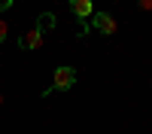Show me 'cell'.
Instances as JSON below:
<instances>
[{"mask_svg": "<svg viewBox=\"0 0 152 134\" xmlns=\"http://www.w3.org/2000/svg\"><path fill=\"white\" fill-rule=\"evenodd\" d=\"M73 82H76V70H73L70 64L55 67V79H52V89H55V92H67V89H73Z\"/></svg>", "mask_w": 152, "mask_h": 134, "instance_id": "obj_1", "label": "cell"}, {"mask_svg": "<svg viewBox=\"0 0 152 134\" xmlns=\"http://www.w3.org/2000/svg\"><path fill=\"white\" fill-rule=\"evenodd\" d=\"M91 31H97V34H107V37H113L119 31V21L110 15V12H94L91 15Z\"/></svg>", "mask_w": 152, "mask_h": 134, "instance_id": "obj_2", "label": "cell"}, {"mask_svg": "<svg viewBox=\"0 0 152 134\" xmlns=\"http://www.w3.org/2000/svg\"><path fill=\"white\" fill-rule=\"evenodd\" d=\"M70 12L76 21H82V34H85V21L94 15V3L91 0H70Z\"/></svg>", "mask_w": 152, "mask_h": 134, "instance_id": "obj_3", "label": "cell"}, {"mask_svg": "<svg viewBox=\"0 0 152 134\" xmlns=\"http://www.w3.org/2000/svg\"><path fill=\"white\" fill-rule=\"evenodd\" d=\"M40 46H43V34L37 31V28H31L28 34H21V40H18L21 52H34V49H40Z\"/></svg>", "mask_w": 152, "mask_h": 134, "instance_id": "obj_4", "label": "cell"}, {"mask_svg": "<svg viewBox=\"0 0 152 134\" xmlns=\"http://www.w3.org/2000/svg\"><path fill=\"white\" fill-rule=\"evenodd\" d=\"M34 28L46 37V31H52V28H55V15H52V12H40V15H37V24H34Z\"/></svg>", "mask_w": 152, "mask_h": 134, "instance_id": "obj_5", "label": "cell"}, {"mask_svg": "<svg viewBox=\"0 0 152 134\" xmlns=\"http://www.w3.org/2000/svg\"><path fill=\"white\" fill-rule=\"evenodd\" d=\"M6 37H9V24H6L3 18H0V43H3V40H6Z\"/></svg>", "mask_w": 152, "mask_h": 134, "instance_id": "obj_6", "label": "cell"}, {"mask_svg": "<svg viewBox=\"0 0 152 134\" xmlns=\"http://www.w3.org/2000/svg\"><path fill=\"white\" fill-rule=\"evenodd\" d=\"M140 9H146V12H152V0H140Z\"/></svg>", "mask_w": 152, "mask_h": 134, "instance_id": "obj_7", "label": "cell"}, {"mask_svg": "<svg viewBox=\"0 0 152 134\" xmlns=\"http://www.w3.org/2000/svg\"><path fill=\"white\" fill-rule=\"evenodd\" d=\"M9 6H12V0H0V12H6Z\"/></svg>", "mask_w": 152, "mask_h": 134, "instance_id": "obj_8", "label": "cell"}]
</instances>
